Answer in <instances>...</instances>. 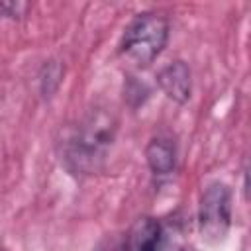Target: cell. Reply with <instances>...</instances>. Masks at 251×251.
Returning <instances> with one entry per match:
<instances>
[{"mask_svg": "<svg viewBox=\"0 0 251 251\" xmlns=\"http://www.w3.org/2000/svg\"><path fill=\"white\" fill-rule=\"evenodd\" d=\"M231 226V190L226 182H210L198 206V229L204 241L218 243L222 241Z\"/></svg>", "mask_w": 251, "mask_h": 251, "instance_id": "3", "label": "cell"}, {"mask_svg": "<svg viewBox=\"0 0 251 251\" xmlns=\"http://www.w3.org/2000/svg\"><path fill=\"white\" fill-rule=\"evenodd\" d=\"M163 229L155 218L143 216L133 222V226L124 235L118 251H159Z\"/></svg>", "mask_w": 251, "mask_h": 251, "instance_id": "5", "label": "cell"}, {"mask_svg": "<svg viewBox=\"0 0 251 251\" xmlns=\"http://www.w3.org/2000/svg\"><path fill=\"white\" fill-rule=\"evenodd\" d=\"M157 84L161 92L176 104H186L192 96V75L188 65L180 59L169 63L157 73Z\"/></svg>", "mask_w": 251, "mask_h": 251, "instance_id": "4", "label": "cell"}, {"mask_svg": "<svg viewBox=\"0 0 251 251\" xmlns=\"http://www.w3.org/2000/svg\"><path fill=\"white\" fill-rule=\"evenodd\" d=\"M61 78H63V67L57 61H49L41 73V92L45 96H51L61 84Z\"/></svg>", "mask_w": 251, "mask_h": 251, "instance_id": "7", "label": "cell"}, {"mask_svg": "<svg viewBox=\"0 0 251 251\" xmlns=\"http://www.w3.org/2000/svg\"><path fill=\"white\" fill-rule=\"evenodd\" d=\"M159 251H184L182 247H176V245H163Z\"/></svg>", "mask_w": 251, "mask_h": 251, "instance_id": "10", "label": "cell"}, {"mask_svg": "<svg viewBox=\"0 0 251 251\" xmlns=\"http://www.w3.org/2000/svg\"><path fill=\"white\" fill-rule=\"evenodd\" d=\"M169 20L159 12L137 14L124 29L120 55L135 67L151 65L169 43Z\"/></svg>", "mask_w": 251, "mask_h": 251, "instance_id": "2", "label": "cell"}, {"mask_svg": "<svg viewBox=\"0 0 251 251\" xmlns=\"http://www.w3.org/2000/svg\"><path fill=\"white\" fill-rule=\"evenodd\" d=\"M145 161L155 176H167L176 167V147L169 137H153L145 147Z\"/></svg>", "mask_w": 251, "mask_h": 251, "instance_id": "6", "label": "cell"}, {"mask_svg": "<svg viewBox=\"0 0 251 251\" xmlns=\"http://www.w3.org/2000/svg\"><path fill=\"white\" fill-rule=\"evenodd\" d=\"M118 122L112 112L90 110L61 141V161L73 175H96L104 169L116 139Z\"/></svg>", "mask_w": 251, "mask_h": 251, "instance_id": "1", "label": "cell"}, {"mask_svg": "<svg viewBox=\"0 0 251 251\" xmlns=\"http://www.w3.org/2000/svg\"><path fill=\"white\" fill-rule=\"evenodd\" d=\"M0 10H2V14H4L6 18L20 20V18L25 14L27 4H25V2H12V0H4V2H2V6H0Z\"/></svg>", "mask_w": 251, "mask_h": 251, "instance_id": "8", "label": "cell"}, {"mask_svg": "<svg viewBox=\"0 0 251 251\" xmlns=\"http://www.w3.org/2000/svg\"><path fill=\"white\" fill-rule=\"evenodd\" d=\"M243 194H245V200L251 202V163L249 167L245 169V178H243Z\"/></svg>", "mask_w": 251, "mask_h": 251, "instance_id": "9", "label": "cell"}]
</instances>
